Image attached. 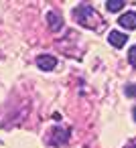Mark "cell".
Instances as JSON below:
<instances>
[{
  "label": "cell",
  "mask_w": 136,
  "mask_h": 148,
  "mask_svg": "<svg viewBox=\"0 0 136 148\" xmlns=\"http://www.w3.org/2000/svg\"><path fill=\"white\" fill-rule=\"evenodd\" d=\"M51 144L55 146V148H61V146H65L67 142H69V128H63V126H55L53 128V132H51Z\"/></svg>",
  "instance_id": "7a4b0ae2"
},
{
  "label": "cell",
  "mask_w": 136,
  "mask_h": 148,
  "mask_svg": "<svg viewBox=\"0 0 136 148\" xmlns=\"http://www.w3.org/2000/svg\"><path fill=\"white\" fill-rule=\"evenodd\" d=\"M106 8H108V12H120L124 8V0H108Z\"/></svg>",
  "instance_id": "52a82bcc"
},
{
  "label": "cell",
  "mask_w": 136,
  "mask_h": 148,
  "mask_svg": "<svg viewBox=\"0 0 136 148\" xmlns=\"http://www.w3.org/2000/svg\"><path fill=\"white\" fill-rule=\"evenodd\" d=\"M126 95L136 97V85H128V87H126Z\"/></svg>",
  "instance_id": "9c48e42d"
},
{
  "label": "cell",
  "mask_w": 136,
  "mask_h": 148,
  "mask_svg": "<svg viewBox=\"0 0 136 148\" xmlns=\"http://www.w3.org/2000/svg\"><path fill=\"white\" fill-rule=\"evenodd\" d=\"M126 148H136V142H130V144H128Z\"/></svg>",
  "instance_id": "30bf717a"
},
{
  "label": "cell",
  "mask_w": 136,
  "mask_h": 148,
  "mask_svg": "<svg viewBox=\"0 0 136 148\" xmlns=\"http://www.w3.org/2000/svg\"><path fill=\"white\" fill-rule=\"evenodd\" d=\"M73 18H75L77 25H81V27H85V29H95V31H98V29L104 25L100 12H98L93 6H89V4H79V6L73 10Z\"/></svg>",
  "instance_id": "6da1fadb"
},
{
  "label": "cell",
  "mask_w": 136,
  "mask_h": 148,
  "mask_svg": "<svg viewBox=\"0 0 136 148\" xmlns=\"http://www.w3.org/2000/svg\"><path fill=\"white\" fill-rule=\"evenodd\" d=\"M132 116H134V122H136V108L132 110Z\"/></svg>",
  "instance_id": "8fae6325"
},
{
  "label": "cell",
  "mask_w": 136,
  "mask_h": 148,
  "mask_svg": "<svg viewBox=\"0 0 136 148\" xmlns=\"http://www.w3.org/2000/svg\"><path fill=\"white\" fill-rule=\"evenodd\" d=\"M57 57H53V55H39L37 57V67L41 69V71H53L55 67H57Z\"/></svg>",
  "instance_id": "277c9868"
},
{
  "label": "cell",
  "mask_w": 136,
  "mask_h": 148,
  "mask_svg": "<svg viewBox=\"0 0 136 148\" xmlns=\"http://www.w3.org/2000/svg\"><path fill=\"white\" fill-rule=\"evenodd\" d=\"M128 61H130V65L136 69V45H132V47L128 49Z\"/></svg>",
  "instance_id": "ba28073f"
},
{
  "label": "cell",
  "mask_w": 136,
  "mask_h": 148,
  "mask_svg": "<svg viewBox=\"0 0 136 148\" xmlns=\"http://www.w3.org/2000/svg\"><path fill=\"white\" fill-rule=\"evenodd\" d=\"M108 43H110L112 47H116V49H122V47L128 43V35H126V33H120V31H110Z\"/></svg>",
  "instance_id": "5b68a950"
},
{
  "label": "cell",
  "mask_w": 136,
  "mask_h": 148,
  "mask_svg": "<svg viewBox=\"0 0 136 148\" xmlns=\"http://www.w3.org/2000/svg\"><path fill=\"white\" fill-rule=\"evenodd\" d=\"M118 25L124 27L126 31H134L136 29V10H128L118 18Z\"/></svg>",
  "instance_id": "8992f818"
},
{
  "label": "cell",
  "mask_w": 136,
  "mask_h": 148,
  "mask_svg": "<svg viewBox=\"0 0 136 148\" xmlns=\"http://www.w3.org/2000/svg\"><path fill=\"white\" fill-rule=\"evenodd\" d=\"M47 25H49V29H51L53 33L63 31V27H65L63 14H61V12H57V10H49V12H47Z\"/></svg>",
  "instance_id": "3957f363"
}]
</instances>
